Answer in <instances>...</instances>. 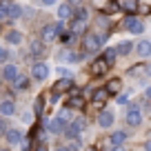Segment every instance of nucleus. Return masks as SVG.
I'll return each instance as SVG.
<instances>
[{"label":"nucleus","instance_id":"f257e3e1","mask_svg":"<svg viewBox=\"0 0 151 151\" xmlns=\"http://www.w3.org/2000/svg\"><path fill=\"white\" fill-rule=\"evenodd\" d=\"M49 71H51V67H49L47 62L38 60V62H33V67H31V78L42 82V80H47V78H49Z\"/></svg>","mask_w":151,"mask_h":151},{"label":"nucleus","instance_id":"f03ea898","mask_svg":"<svg viewBox=\"0 0 151 151\" xmlns=\"http://www.w3.org/2000/svg\"><path fill=\"white\" fill-rule=\"evenodd\" d=\"M82 129H85V118H76L69 122V127L65 129V136L71 138V140H78V136L82 133Z\"/></svg>","mask_w":151,"mask_h":151},{"label":"nucleus","instance_id":"7ed1b4c3","mask_svg":"<svg viewBox=\"0 0 151 151\" xmlns=\"http://www.w3.org/2000/svg\"><path fill=\"white\" fill-rule=\"evenodd\" d=\"M98 49H100L98 36H96V33H85V36H82V51L91 53V51H98Z\"/></svg>","mask_w":151,"mask_h":151},{"label":"nucleus","instance_id":"20e7f679","mask_svg":"<svg viewBox=\"0 0 151 151\" xmlns=\"http://www.w3.org/2000/svg\"><path fill=\"white\" fill-rule=\"evenodd\" d=\"M127 124L129 127H138V124H142V111L138 104H131L127 111Z\"/></svg>","mask_w":151,"mask_h":151},{"label":"nucleus","instance_id":"39448f33","mask_svg":"<svg viewBox=\"0 0 151 151\" xmlns=\"http://www.w3.org/2000/svg\"><path fill=\"white\" fill-rule=\"evenodd\" d=\"M124 29H127L129 33H142L145 31V24H142L136 16H127V18H124Z\"/></svg>","mask_w":151,"mask_h":151},{"label":"nucleus","instance_id":"423d86ee","mask_svg":"<svg viewBox=\"0 0 151 151\" xmlns=\"http://www.w3.org/2000/svg\"><path fill=\"white\" fill-rule=\"evenodd\" d=\"M29 56H31V58L47 56V45L40 42V40H31V42H29Z\"/></svg>","mask_w":151,"mask_h":151},{"label":"nucleus","instance_id":"0eeeda50","mask_svg":"<svg viewBox=\"0 0 151 151\" xmlns=\"http://www.w3.org/2000/svg\"><path fill=\"white\" fill-rule=\"evenodd\" d=\"M18 76H20L18 67H16L14 62H11V65H5V67H2V73H0V78H2V80H7V82H11V85H14V80H16V78H18Z\"/></svg>","mask_w":151,"mask_h":151},{"label":"nucleus","instance_id":"6e6552de","mask_svg":"<svg viewBox=\"0 0 151 151\" xmlns=\"http://www.w3.org/2000/svg\"><path fill=\"white\" fill-rule=\"evenodd\" d=\"M58 18H60V22L73 18V5H71V2H60V5H58Z\"/></svg>","mask_w":151,"mask_h":151},{"label":"nucleus","instance_id":"1a4fd4ad","mask_svg":"<svg viewBox=\"0 0 151 151\" xmlns=\"http://www.w3.org/2000/svg\"><path fill=\"white\" fill-rule=\"evenodd\" d=\"M53 38H58L56 24H45V27L40 29V42H51Z\"/></svg>","mask_w":151,"mask_h":151},{"label":"nucleus","instance_id":"9d476101","mask_svg":"<svg viewBox=\"0 0 151 151\" xmlns=\"http://www.w3.org/2000/svg\"><path fill=\"white\" fill-rule=\"evenodd\" d=\"M67 127H69V124L62 122L60 118H53V120H49V122H47V131L49 133H65Z\"/></svg>","mask_w":151,"mask_h":151},{"label":"nucleus","instance_id":"9b49d317","mask_svg":"<svg viewBox=\"0 0 151 151\" xmlns=\"http://www.w3.org/2000/svg\"><path fill=\"white\" fill-rule=\"evenodd\" d=\"M16 113V102L11 98H7V100H0V116L5 118V116H14Z\"/></svg>","mask_w":151,"mask_h":151},{"label":"nucleus","instance_id":"f8f14e48","mask_svg":"<svg viewBox=\"0 0 151 151\" xmlns=\"http://www.w3.org/2000/svg\"><path fill=\"white\" fill-rule=\"evenodd\" d=\"M113 120H116V118H113V113H111V111H107V109L98 113V124H100L102 129H109V127L113 124Z\"/></svg>","mask_w":151,"mask_h":151},{"label":"nucleus","instance_id":"ddd939ff","mask_svg":"<svg viewBox=\"0 0 151 151\" xmlns=\"http://www.w3.org/2000/svg\"><path fill=\"white\" fill-rule=\"evenodd\" d=\"M107 69H109V65L102 60V58H98V60L91 62V76H104Z\"/></svg>","mask_w":151,"mask_h":151},{"label":"nucleus","instance_id":"4468645a","mask_svg":"<svg viewBox=\"0 0 151 151\" xmlns=\"http://www.w3.org/2000/svg\"><path fill=\"white\" fill-rule=\"evenodd\" d=\"M7 142H9L11 147L14 145H20V142H22V131H20V129H7Z\"/></svg>","mask_w":151,"mask_h":151},{"label":"nucleus","instance_id":"2eb2a0df","mask_svg":"<svg viewBox=\"0 0 151 151\" xmlns=\"http://www.w3.org/2000/svg\"><path fill=\"white\" fill-rule=\"evenodd\" d=\"M7 9H9V20L22 18V7H20L18 2H7Z\"/></svg>","mask_w":151,"mask_h":151},{"label":"nucleus","instance_id":"dca6fc26","mask_svg":"<svg viewBox=\"0 0 151 151\" xmlns=\"http://www.w3.org/2000/svg\"><path fill=\"white\" fill-rule=\"evenodd\" d=\"M118 9H122V11H127L129 16H133L138 11V2H133V0H122V2H118Z\"/></svg>","mask_w":151,"mask_h":151},{"label":"nucleus","instance_id":"f3484780","mask_svg":"<svg viewBox=\"0 0 151 151\" xmlns=\"http://www.w3.org/2000/svg\"><path fill=\"white\" fill-rule=\"evenodd\" d=\"M136 51L140 53L142 58H149L151 56V40H140V42L136 45Z\"/></svg>","mask_w":151,"mask_h":151},{"label":"nucleus","instance_id":"a211bd4d","mask_svg":"<svg viewBox=\"0 0 151 151\" xmlns=\"http://www.w3.org/2000/svg\"><path fill=\"white\" fill-rule=\"evenodd\" d=\"M129 76L131 78H138V76H151V67H145V65H136L129 69Z\"/></svg>","mask_w":151,"mask_h":151},{"label":"nucleus","instance_id":"6ab92c4d","mask_svg":"<svg viewBox=\"0 0 151 151\" xmlns=\"http://www.w3.org/2000/svg\"><path fill=\"white\" fill-rule=\"evenodd\" d=\"M124 140H127V131H113L111 136H109V142H111L113 147H122Z\"/></svg>","mask_w":151,"mask_h":151},{"label":"nucleus","instance_id":"aec40b11","mask_svg":"<svg viewBox=\"0 0 151 151\" xmlns=\"http://www.w3.org/2000/svg\"><path fill=\"white\" fill-rule=\"evenodd\" d=\"M107 98H109V93H107L104 89L93 91V96H91V100H93V104H96V107H102V104L107 102Z\"/></svg>","mask_w":151,"mask_h":151},{"label":"nucleus","instance_id":"412c9836","mask_svg":"<svg viewBox=\"0 0 151 151\" xmlns=\"http://www.w3.org/2000/svg\"><path fill=\"white\" fill-rule=\"evenodd\" d=\"M85 107V98H82V96H71L69 100H67V109H82Z\"/></svg>","mask_w":151,"mask_h":151},{"label":"nucleus","instance_id":"4be33fe9","mask_svg":"<svg viewBox=\"0 0 151 151\" xmlns=\"http://www.w3.org/2000/svg\"><path fill=\"white\" fill-rule=\"evenodd\" d=\"M5 40L9 45H20V42H22V33H20L18 29H11V31L5 36Z\"/></svg>","mask_w":151,"mask_h":151},{"label":"nucleus","instance_id":"5701e85b","mask_svg":"<svg viewBox=\"0 0 151 151\" xmlns=\"http://www.w3.org/2000/svg\"><path fill=\"white\" fill-rule=\"evenodd\" d=\"M87 18H89V11H87L85 7H76L73 5V20H78V22H87Z\"/></svg>","mask_w":151,"mask_h":151},{"label":"nucleus","instance_id":"b1692460","mask_svg":"<svg viewBox=\"0 0 151 151\" xmlns=\"http://www.w3.org/2000/svg\"><path fill=\"white\" fill-rule=\"evenodd\" d=\"M14 89H16V91L29 89V76H18V78L14 80Z\"/></svg>","mask_w":151,"mask_h":151},{"label":"nucleus","instance_id":"393cba45","mask_svg":"<svg viewBox=\"0 0 151 151\" xmlns=\"http://www.w3.org/2000/svg\"><path fill=\"white\" fill-rule=\"evenodd\" d=\"M69 33H71V36H82V33H85V22L71 20V24H69Z\"/></svg>","mask_w":151,"mask_h":151},{"label":"nucleus","instance_id":"a878e982","mask_svg":"<svg viewBox=\"0 0 151 151\" xmlns=\"http://www.w3.org/2000/svg\"><path fill=\"white\" fill-rule=\"evenodd\" d=\"M133 49V42H129V40H122V42L116 47V53H120V56H129Z\"/></svg>","mask_w":151,"mask_h":151},{"label":"nucleus","instance_id":"bb28decb","mask_svg":"<svg viewBox=\"0 0 151 151\" xmlns=\"http://www.w3.org/2000/svg\"><path fill=\"white\" fill-rule=\"evenodd\" d=\"M120 87H122V85H120V80H118V78H111V80L107 82V87H104V91H107V93L111 96V93H118V91H120Z\"/></svg>","mask_w":151,"mask_h":151},{"label":"nucleus","instance_id":"cd10ccee","mask_svg":"<svg viewBox=\"0 0 151 151\" xmlns=\"http://www.w3.org/2000/svg\"><path fill=\"white\" fill-rule=\"evenodd\" d=\"M71 87H73L71 78H60V80L56 82V93H60V91H65V89H71Z\"/></svg>","mask_w":151,"mask_h":151},{"label":"nucleus","instance_id":"c85d7f7f","mask_svg":"<svg viewBox=\"0 0 151 151\" xmlns=\"http://www.w3.org/2000/svg\"><path fill=\"white\" fill-rule=\"evenodd\" d=\"M116 47H109V49H104V53H102V60L107 62V65H113V60H116Z\"/></svg>","mask_w":151,"mask_h":151},{"label":"nucleus","instance_id":"c756f323","mask_svg":"<svg viewBox=\"0 0 151 151\" xmlns=\"http://www.w3.org/2000/svg\"><path fill=\"white\" fill-rule=\"evenodd\" d=\"M42 109H45V98H42V96H38L36 102H33V111L40 116V113H42Z\"/></svg>","mask_w":151,"mask_h":151},{"label":"nucleus","instance_id":"7c9ffc66","mask_svg":"<svg viewBox=\"0 0 151 151\" xmlns=\"http://www.w3.org/2000/svg\"><path fill=\"white\" fill-rule=\"evenodd\" d=\"M56 118H60L62 122H67V124H69V120H71V111H69V109H60V113H58Z\"/></svg>","mask_w":151,"mask_h":151},{"label":"nucleus","instance_id":"2f4dec72","mask_svg":"<svg viewBox=\"0 0 151 151\" xmlns=\"http://www.w3.org/2000/svg\"><path fill=\"white\" fill-rule=\"evenodd\" d=\"M0 20H9V9H7V2H0Z\"/></svg>","mask_w":151,"mask_h":151},{"label":"nucleus","instance_id":"473e14b6","mask_svg":"<svg viewBox=\"0 0 151 151\" xmlns=\"http://www.w3.org/2000/svg\"><path fill=\"white\" fill-rule=\"evenodd\" d=\"M7 60H9V51L5 47H0V62H7Z\"/></svg>","mask_w":151,"mask_h":151},{"label":"nucleus","instance_id":"72a5a7b5","mask_svg":"<svg viewBox=\"0 0 151 151\" xmlns=\"http://www.w3.org/2000/svg\"><path fill=\"white\" fill-rule=\"evenodd\" d=\"M58 76H60V78H69V69H65V67H58Z\"/></svg>","mask_w":151,"mask_h":151},{"label":"nucleus","instance_id":"f704fd0d","mask_svg":"<svg viewBox=\"0 0 151 151\" xmlns=\"http://www.w3.org/2000/svg\"><path fill=\"white\" fill-rule=\"evenodd\" d=\"M2 133H7V120L0 116V136H2Z\"/></svg>","mask_w":151,"mask_h":151},{"label":"nucleus","instance_id":"c9c22d12","mask_svg":"<svg viewBox=\"0 0 151 151\" xmlns=\"http://www.w3.org/2000/svg\"><path fill=\"white\" fill-rule=\"evenodd\" d=\"M58 38H60V42H69V40H71V33H69V31H65V33H60Z\"/></svg>","mask_w":151,"mask_h":151},{"label":"nucleus","instance_id":"e433bc0d","mask_svg":"<svg viewBox=\"0 0 151 151\" xmlns=\"http://www.w3.org/2000/svg\"><path fill=\"white\" fill-rule=\"evenodd\" d=\"M29 145H31V140L24 138V140H22V151H29Z\"/></svg>","mask_w":151,"mask_h":151},{"label":"nucleus","instance_id":"4c0bfd02","mask_svg":"<svg viewBox=\"0 0 151 151\" xmlns=\"http://www.w3.org/2000/svg\"><path fill=\"white\" fill-rule=\"evenodd\" d=\"M51 5H53L51 0H42V2H40V7H51Z\"/></svg>","mask_w":151,"mask_h":151},{"label":"nucleus","instance_id":"58836bf2","mask_svg":"<svg viewBox=\"0 0 151 151\" xmlns=\"http://www.w3.org/2000/svg\"><path fill=\"white\" fill-rule=\"evenodd\" d=\"M145 96H147V100H151V87H147V91H145Z\"/></svg>","mask_w":151,"mask_h":151},{"label":"nucleus","instance_id":"ea45409f","mask_svg":"<svg viewBox=\"0 0 151 151\" xmlns=\"http://www.w3.org/2000/svg\"><path fill=\"white\" fill-rule=\"evenodd\" d=\"M145 151H151V140H147V142H145Z\"/></svg>","mask_w":151,"mask_h":151},{"label":"nucleus","instance_id":"a19ab883","mask_svg":"<svg viewBox=\"0 0 151 151\" xmlns=\"http://www.w3.org/2000/svg\"><path fill=\"white\" fill-rule=\"evenodd\" d=\"M53 151H69V149H67V147H56Z\"/></svg>","mask_w":151,"mask_h":151},{"label":"nucleus","instance_id":"79ce46f5","mask_svg":"<svg viewBox=\"0 0 151 151\" xmlns=\"http://www.w3.org/2000/svg\"><path fill=\"white\" fill-rule=\"evenodd\" d=\"M111 151H124V147H113Z\"/></svg>","mask_w":151,"mask_h":151},{"label":"nucleus","instance_id":"37998d69","mask_svg":"<svg viewBox=\"0 0 151 151\" xmlns=\"http://www.w3.org/2000/svg\"><path fill=\"white\" fill-rule=\"evenodd\" d=\"M36 151H47V147H38V149Z\"/></svg>","mask_w":151,"mask_h":151},{"label":"nucleus","instance_id":"c03bdc74","mask_svg":"<svg viewBox=\"0 0 151 151\" xmlns=\"http://www.w3.org/2000/svg\"><path fill=\"white\" fill-rule=\"evenodd\" d=\"M87 151H98V149H96V147H89V149H87Z\"/></svg>","mask_w":151,"mask_h":151},{"label":"nucleus","instance_id":"a18cd8bd","mask_svg":"<svg viewBox=\"0 0 151 151\" xmlns=\"http://www.w3.org/2000/svg\"><path fill=\"white\" fill-rule=\"evenodd\" d=\"M0 151H11V149H0Z\"/></svg>","mask_w":151,"mask_h":151}]
</instances>
